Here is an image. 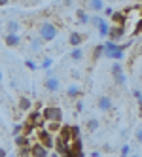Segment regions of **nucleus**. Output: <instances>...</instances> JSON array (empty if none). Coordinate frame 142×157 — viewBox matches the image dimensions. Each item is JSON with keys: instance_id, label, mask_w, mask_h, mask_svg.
Segmentation results:
<instances>
[{"instance_id": "nucleus-1", "label": "nucleus", "mask_w": 142, "mask_h": 157, "mask_svg": "<svg viewBox=\"0 0 142 157\" xmlns=\"http://www.w3.org/2000/svg\"><path fill=\"white\" fill-rule=\"evenodd\" d=\"M102 57H104V59H110V61H121V59L125 57V51L119 48V44H117V42L108 40V42L104 44Z\"/></svg>"}, {"instance_id": "nucleus-2", "label": "nucleus", "mask_w": 142, "mask_h": 157, "mask_svg": "<svg viewBox=\"0 0 142 157\" xmlns=\"http://www.w3.org/2000/svg\"><path fill=\"white\" fill-rule=\"evenodd\" d=\"M59 34V29L55 23H51V21H44V23H40L38 27V36L44 40V42H53L57 38Z\"/></svg>"}, {"instance_id": "nucleus-3", "label": "nucleus", "mask_w": 142, "mask_h": 157, "mask_svg": "<svg viewBox=\"0 0 142 157\" xmlns=\"http://www.w3.org/2000/svg\"><path fill=\"white\" fill-rule=\"evenodd\" d=\"M42 117L46 119V121H61L63 119V112L59 106H46L42 110Z\"/></svg>"}, {"instance_id": "nucleus-4", "label": "nucleus", "mask_w": 142, "mask_h": 157, "mask_svg": "<svg viewBox=\"0 0 142 157\" xmlns=\"http://www.w3.org/2000/svg\"><path fill=\"white\" fill-rule=\"evenodd\" d=\"M38 142H40L42 146H46L48 150L55 148V136H53V132L48 131V129H42V131L38 132Z\"/></svg>"}, {"instance_id": "nucleus-5", "label": "nucleus", "mask_w": 142, "mask_h": 157, "mask_svg": "<svg viewBox=\"0 0 142 157\" xmlns=\"http://www.w3.org/2000/svg\"><path fill=\"white\" fill-rule=\"evenodd\" d=\"M125 36V25H110V29H108V40H112V42H119V40H123Z\"/></svg>"}, {"instance_id": "nucleus-6", "label": "nucleus", "mask_w": 142, "mask_h": 157, "mask_svg": "<svg viewBox=\"0 0 142 157\" xmlns=\"http://www.w3.org/2000/svg\"><path fill=\"white\" fill-rule=\"evenodd\" d=\"M44 87H46L48 93H57L61 89V80L57 76H48L46 80H44Z\"/></svg>"}, {"instance_id": "nucleus-7", "label": "nucleus", "mask_w": 142, "mask_h": 157, "mask_svg": "<svg viewBox=\"0 0 142 157\" xmlns=\"http://www.w3.org/2000/svg\"><path fill=\"white\" fill-rule=\"evenodd\" d=\"M97 108H99L101 112H110V110L114 108L112 98L108 97V95H101L99 98H97Z\"/></svg>"}, {"instance_id": "nucleus-8", "label": "nucleus", "mask_w": 142, "mask_h": 157, "mask_svg": "<svg viewBox=\"0 0 142 157\" xmlns=\"http://www.w3.org/2000/svg\"><path fill=\"white\" fill-rule=\"evenodd\" d=\"M30 155L32 157H49V150L46 146H42L40 142L30 144Z\"/></svg>"}, {"instance_id": "nucleus-9", "label": "nucleus", "mask_w": 142, "mask_h": 157, "mask_svg": "<svg viewBox=\"0 0 142 157\" xmlns=\"http://www.w3.org/2000/svg\"><path fill=\"white\" fill-rule=\"evenodd\" d=\"M83 93V87L80 85V83H70L68 87H67V97L68 98H72V100H76V98H80V95Z\"/></svg>"}, {"instance_id": "nucleus-10", "label": "nucleus", "mask_w": 142, "mask_h": 157, "mask_svg": "<svg viewBox=\"0 0 142 157\" xmlns=\"http://www.w3.org/2000/svg\"><path fill=\"white\" fill-rule=\"evenodd\" d=\"M4 44L8 48H17L21 44V36L15 34V32H6V34H4Z\"/></svg>"}, {"instance_id": "nucleus-11", "label": "nucleus", "mask_w": 142, "mask_h": 157, "mask_svg": "<svg viewBox=\"0 0 142 157\" xmlns=\"http://www.w3.org/2000/svg\"><path fill=\"white\" fill-rule=\"evenodd\" d=\"M89 21H91V15L87 13L83 8L76 10V23H78V25H89Z\"/></svg>"}, {"instance_id": "nucleus-12", "label": "nucleus", "mask_w": 142, "mask_h": 157, "mask_svg": "<svg viewBox=\"0 0 142 157\" xmlns=\"http://www.w3.org/2000/svg\"><path fill=\"white\" fill-rule=\"evenodd\" d=\"M104 0H87V10L93 13H101L102 10H104Z\"/></svg>"}, {"instance_id": "nucleus-13", "label": "nucleus", "mask_w": 142, "mask_h": 157, "mask_svg": "<svg viewBox=\"0 0 142 157\" xmlns=\"http://www.w3.org/2000/svg\"><path fill=\"white\" fill-rule=\"evenodd\" d=\"M85 40V36L82 34V32H70V34H68V44H70V46L72 48H78V46H82V42Z\"/></svg>"}, {"instance_id": "nucleus-14", "label": "nucleus", "mask_w": 142, "mask_h": 157, "mask_svg": "<svg viewBox=\"0 0 142 157\" xmlns=\"http://www.w3.org/2000/svg\"><path fill=\"white\" fill-rule=\"evenodd\" d=\"M42 48H44V40L40 36L38 38H30V42H29V51L30 53H40Z\"/></svg>"}, {"instance_id": "nucleus-15", "label": "nucleus", "mask_w": 142, "mask_h": 157, "mask_svg": "<svg viewBox=\"0 0 142 157\" xmlns=\"http://www.w3.org/2000/svg\"><path fill=\"white\" fill-rule=\"evenodd\" d=\"M19 30H21V23H19V21L10 19L6 23V32H15V34H19Z\"/></svg>"}, {"instance_id": "nucleus-16", "label": "nucleus", "mask_w": 142, "mask_h": 157, "mask_svg": "<svg viewBox=\"0 0 142 157\" xmlns=\"http://www.w3.org/2000/svg\"><path fill=\"white\" fill-rule=\"evenodd\" d=\"M125 17H127V13H123V12H114L112 13V25H125Z\"/></svg>"}, {"instance_id": "nucleus-17", "label": "nucleus", "mask_w": 142, "mask_h": 157, "mask_svg": "<svg viewBox=\"0 0 142 157\" xmlns=\"http://www.w3.org/2000/svg\"><path fill=\"white\" fill-rule=\"evenodd\" d=\"M19 110L21 112H27V110H30L32 108V100L29 98V97H19Z\"/></svg>"}, {"instance_id": "nucleus-18", "label": "nucleus", "mask_w": 142, "mask_h": 157, "mask_svg": "<svg viewBox=\"0 0 142 157\" xmlns=\"http://www.w3.org/2000/svg\"><path fill=\"white\" fill-rule=\"evenodd\" d=\"M15 146L17 148H27V146H30V140L27 134H17L15 136Z\"/></svg>"}, {"instance_id": "nucleus-19", "label": "nucleus", "mask_w": 142, "mask_h": 157, "mask_svg": "<svg viewBox=\"0 0 142 157\" xmlns=\"http://www.w3.org/2000/svg\"><path fill=\"white\" fill-rule=\"evenodd\" d=\"M70 59L74 61V63H80L82 59H83V49L78 46V48H72V51H70Z\"/></svg>"}, {"instance_id": "nucleus-20", "label": "nucleus", "mask_w": 142, "mask_h": 157, "mask_svg": "<svg viewBox=\"0 0 142 157\" xmlns=\"http://www.w3.org/2000/svg\"><path fill=\"white\" fill-rule=\"evenodd\" d=\"M108 29H110V23H108L106 19H102V23L97 27V32H99L101 38H106V36H108Z\"/></svg>"}, {"instance_id": "nucleus-21", "label": "nucleus", "mask_w": 142, "mask_h": 157, "mask_svg": "<svg viewBox=\"0 0 142 157\" xmlns=\"http://www.w3.org/2000/svg\"><path fill=\"white\" fill-rule=\"evenodd\" d=\"M85 127H87V131H89V132H95L97 129L101 127V121H99V119H95V117H91V119H87Z\"/></svg>"}, {"instance_id": "nucleus-22", "label": "nucleus", "mask_w": 142, "mask_h": 157, "mask_svg": "<svg viewBox=\"0 0 142 157\" xmlns=\"http://www.w3.org/2000/svg\"><path fill=\"white\" fill-rule=\"evenodd\" d=\"M119 72H123V64L119 63V61H114L112 66H110V74H112V78H114L116 74H119Z\"/></svg>"}, {"instance_id": "nucleus-23", "label": "nucleus", "mask_w": 142, "mask_h": 157, "mask_svg": "<svg viewBox=\"0 0 142 157\" xmlns=\"http://www.w3.org/2000/svg\"><path fill=\"white\" fill-rule=\"evenodd\" d=\"M102 49H104V44H99V46L93 48V61H99L102 57Z\"/></svg>"}, {"instance_id": "nucleus-24", "label": "nucleus", "mask_w": 142, "mask_h": 157, "mask_svg": "<svg viewBox=\"0 0 142 157\" xmlns=\"http://www.w3.org/2000/svg\"><path fill=\"white\" fill-rule=\"evenodd\" d=\"M102 19H104V17H101L99 13H95V15H91V21H89V25H91L93 29H97V27H99V25L102 23Z\"/></svg>"}, {"instance_id": "nucleus-25", "label": "nucleus", "mask_w": 142, "mask_h": 157, "mask_svg": "<svg viewBox=\"0 0 142 157\" xmlns=\"http://www.w3.org/2000/svg\"><path fill=\"white\" fill-rule=\"evenodd\" d=\"M114 82H116L117 85H125V83H127V76H125L123 72H119V74L114 76Z\"/></svg>"}, {"instance_id": "nucleus-26", "label": "nucleus", "mask_w": 142, "mask_h": 157, "mask_svg": "<svg viewBox=\"0 0 142 157\" xmlns=\"http://www.w3.org/2000/svg\"><path fill=\"white\" fill-rule=\"evenodd\" d=\"M53 63H55V61H53L51 57H46V59L42 61V64H40V68H44V70H49L51 66H53Z\"/></svg>"}, {"instance_id": "nucleus-27", "label": "nucleus", "mask_w": 142, "mask_h": 157, "mask_svg": "<svg viewBox=\"0 0 142 157\" xmlns=\"http://www.w3.org/2000/svg\"><path fill=\"white\" fill-rule=\"evenodd\" d=\"M74 110H76V114H82V112L85 110V106H83V100H80V98H76V104H74Z\"/></svg>"}, {"instance_id": "nucleus-28", "label": "nucleus", "mask_w": 142, "mask_h": 157, "mask_svg": "<svg viewBox=\"0 0 142 157\" xmlns=\"http://www.w3.org/2000/svg\"><path fill=\"white\" fill-rule=\"evenodd\" d=\"M25 66H27L29 70H38V68H40V64H36L32 59H27V61H25Z\"/></svg>"}, {"instance_id": "nucleus-29", "label": "nucleus", "mask_w": 142, "mask_h": 157, "mask_svg": "<svg viewBox=\"0 0 142 157\" xmlns=\"http://www.w3.org/2000/svg\"><path fill=\"white\" fill-rule=\"evenodd\" d=\"M129 155H131L129 144H123V146H121V153H119V157H129Z\"/></svg>"}, {"instance_id": "nucleus-30", "label": "nucleus", "mask_w": 142, "mask_h": 157, "mask_svg": "<svg viewBox=\"0 0 142 157\" xmlns=\"http://www.w3.org/2000/svg\"><path fill=\"white\" fill-rule=\"evenodd\" d=\"M135 142L142 146V127H138V129L135 131Z\"/></svg>"}, {"instance_id": "nucleus-31", "label": "nucleus", "mask_w": 142, "mask_h": 157, "mask_svg": "<svg viewBox=\"0 0 142 157\" xmlns=\"http://www.w3.org/2000/svg\"><path fill=\"white\" fill-rule=\"evenodd\" d=\"M12 132H13V136H17V134H21V132H23V125H21V123H17V125H13Z\"/></svg>"}, {"instance_id": "nucleus-32", "label": "nucleus", "mask_w": 142, "mask_h": 157, "mask_svg": "<svg viewBox=\"0 0 142 157\" xmlns=\"http://www.w3.org/2000/svg\"><path fill=\"white\" fill-rule=\"evenodd\" d=\"M102 13H104V17H108V19H110V17H112V13H114V10H112L110 6H104V10H102Z\"/></svg>"}, {"instance_id": "nucleus-33", "label": "nucleus", "mask_w": 142, "mask_h": 157, "mask_svg": "<svg viewBox=\"0 0 142 157\" xmlns=\"http://www.w3.org/2000/svg\"><path fill=\"white\" fill-rule=\"evenodd\" d=\"M112 151H114V146L106 142V144L102 146V153H112Z\"/></svg>"}, {"instance_id": "nucleus-34", "label": "nucleus", "mask_w": 142, "mask_h": 157, "mask_svg": "<svg viewBox=\"0 0 142 157\" xmlns=\"http://www.w3.org/2000/svg\"><path fill=\"white\" fill-rule=\"evenodd\" d=\"M133 97L136 98V102H140V100H142V91H138V89H135V91H133Z\"/></svg>"}, {"instance_id": "nucleus-35", "label": "nucleus", "mask_w": 142, "mask_h": 157, "mask_svg": "<svg viewBox=\"0 0 142 157\" xmlns=\"http://www.w3.org/2000/svg\"><path fill=\"white\" fill-rule=\"evenodd\" d=\"M140 30H142V17H140V23H136V27H135V34H138Z\"/></svg>"}, {"instance_id": "nucleus-36", "label": "nucleus", "mask_w": 142, "mask_h": 157, "mask_svg": "<svg viewBox=\"0 0 142 157\" xmlns=\"http://www.w3.org/2000/svg\"><path fill=\"white\" fill-rule=\"evenodd\" d=\"M72 2H74V0H63V6H64V8H70Z\"/></svg>"}, {"instance_id": "nucleus-37", "label": "nucleus", "mask_w": 142, "mask_h": 157, "mask_svg": "<svg viewBox=\"0 0 142 157\" xmlns=\"http://www.w3.org/2000/svg\"><path fill=\"white\" fill-rule=\"evenodd\" d=\"M72 78H76V80H80V78H82V74H80V72H76V70H72Z\"/></svg>"}, {"instance_id": "nucleus-38", "label": "nucleus", "mask_w": 142, "mask_h": 157, "mask_svg": "<svg viewBox=\"0 0 142 157\" xmlns=\"http://www.w3.org/2000/svg\"><path fill=\"white\" fill-rule=\"evenodd\" d=\"M101 153H102V151H99V150H95V151H91V157H101Z\"/></svg>"}, {"instance_id": "nucleus-39", "label": "nucleus", "mask_w": 142, "mask_h": 157, "mask_svg": "<svg viewBox=\"0 0 142 157\" xmlns=\"http://www.w3.org/2000/svg\"><path fill=\"white\" fill-rule=\"evenodd\" d=\"M138 116L142 117V100H140V102H138Z\"/></svg>"}, {"instance_id": "nucleus-40", "label": "nucleus", "mask_w": 142, "mask_h": 157, "mask_svg": "<svg viewBox=\"0 0 142 157\" xmlns=\"http://www.w3.org/2000/svg\"><path fill=\"white\" fill-rule=\"evenodd\" d=\"M6 153H8V151H6L4 148H0V157H6Z\"/></svg>"}, {"instance_id": "nucleus-41", "label": "nucleus", "mask_w": 142, "mask_h": 157, "mask_svg": "<svg viewBox=\"0 0 142 157\" xmlns=\"http://www.w3.org/2000/svg\"><path fill=\"white\" fill-rule=\"evenodd\" d=\"M10 4V0H0V6H8Z\"/></svg>"}, {"instance_id": "nucleus-42", "label": "nucleus", "mask_w": 142, "mask_h": 157, "mask_svg": "<svg viewBox=\"0 0 142 157\" xmlns=\"http://www.w3.org/2000/svg\"><path fill=\"white\" fill-rule=\"evenodd\" d=\"M49 157H61V153L57 151V153H49Z\"/></svg>"}, {"instance_id": "nucleus-43", "label": "nucleus", "mask_w": 142, "mask_h": 157, "mask_svg": "<svg viewBox=\"0 0 142 157\" xmlns=\"http://www.w3.org/2000/svg\"><path fill=\"white\" fill-rule=\"evenodd\" d=\"M129 157H142V155H140V153H131Z\"/></svg>"}, {"instance_id": "nucleus-44", "label": "nucleus", "mask_w": 142, "mask_h": 157, "mask_svg": "<svg viewBox=\"0 0 142 157\" xmlns=\"http://www.w3.org/2000/svg\"><path fill=\"white\" fill-rule=\"evenodd\" d=\"M138 72H140V78H142V64H140V68H138Z\"/></svg>"}, {"instance_id": "nucleus-45", "label": "nucleus", "mask_w": 142, "mask_h": 157, "mask_svg": "<svg viewBox=\"0 0 142 157\" xmlns=\"http://www.w3.org/2000/svg\"><path fill=\"white\" fill-rule=\"evenodd\" d=\"M0 82H2V72H0Z\"/></svg>"}, {"instance_id": "nucleus-46", "label": "nucleus", "mask_w": 142, "mask_h": 157, "mask_svg": "<svg viewBox=\"0 0 142 157\" xmlns=\"http://www.w3.org/2000/svg\"><path fill=\"white\" fill-rule=\"evenodd\" d=\"M135 2H142V0H135Z\"/></svg>"}]
</instances>
